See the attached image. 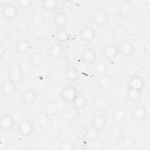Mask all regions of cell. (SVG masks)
Returning a JSON list of instances; mask_svg holds the SVG:
<instances>
[{
	"label": "cell",
	"mask_w": 150,
	"mask_h": 150,
	"mask_svg": "<svg viewBox=\"0 0 150 150\" xmlns=\"http://www.w3.org/2000/svg\"><path fill=\"white\" fill-rule=\"evenodd\" d=\"M132 118L136 121H141L145 120L148 116V111L146 108L141 104L134 106L131 112Z\"/></svg>",
	"instance_id": "52a82bcc"
},
{
	"label": "cell",
	"mask_w": 150,
	"mask_h": 150,
	"mask_svg": "<svg viewBox=\"0 0 150 150\" xmlns=\"http://www.w3.org/2000/svg\"><path fill=\"white\" fill-rule=\"evenodd\" d=\"M109 20L108 15L104 11H98L96 12L92 17L93 23L98 27L105 25Z\"/></svg>",
	"instance_id": "e0dca14e"
},
{
	"label": "cell",
	"mask_w": 150,
	"mask_h": 150,
	"mask_svg": "<svg viewBox=\"0 0 150 150\" xmlns=\"http://www.w3.org/2000/svg\"><path fill=\"white\" fill-rule=\"evenodd\" d=\"M125 33V30L122 27L117 26L111 31V37L114 40L121 42L124 40Z\"/></svg>",
	"instance_id": "f1b7e54d"
},
{
	"label": "cell",
	"mask_w": 150,
	"mask_h": 150,
	"mask_svg": "<svg viewBox=\"0 0 150 150\" xmlns=\"http://www.w3.org/2000/svg\"><path fill=\"white\" fill-rule=\"evenodd\" d=\"M33 5L32 0H18L16 1V6L21 10H28L30 9Z\"/></svg>",
	"instance_id": "d6a6232c"
},
{
	"label": "cell",
	"mask_w": 150,
	"mask_h": 150,
	"mask_svg": "<svg viewBox=\"0 0 150 150\" xmlns=\"http://www.w3.org/2000/svg\"><path fill=\"white\" fill-rule=\"evenodd\" d=\"M109 131L110 136H111L114 138H118L122 135V127H120L117 124L112 127Z\"/></svg>",
	"instance_id": "e575fe53"
},
{
	"label": "cell",
	"mask_w": 150,
	"mask_h": 150,
	"mask_svg": "<svg viewBox=\"0 0 150 150\" xmlns=\"http://www.w3.org/2000/svg\"><path fill=\"white\" fill-rule=\"evenodd\" d=\"M127 115V111L125 108L122 107H118L113 110L111 114V118L115 122L120 124L125 121Z\"/></svg>",
	"instance_id": "ffe728a7"
},
{
	"label": "cell",
	"mask_w": 150,
	"mask_h": 150,
	"mask_svg": "<svg viewBox=\"0 0 150 150\" xmlns=\"http://www.w3.org/2000/svg\"><path fill=\"white\" fill-rule=\"evenodd\" d=\"M107 125V119L102 115H96L91 120V128L96 132L103 130Z\"/></svg>",
	"instance_id": "8992f818"
},
{
	"label": "cell",
	"mask_w": 150,
	"mask_h": 150,
	"mask_svg": "<svg viewBox=\"0 0 150 150\" xmlns=\"http://www.w3.org/2000/svg\"><path fill=\"white\" fill-rule=\"evenodd\" d=\"M142 90L128 88L127 92V99L131 102H136L142 97Z\"/></svg>",
	"instance_id": "4dcf8cb0"
},
{
	"label": "cell",
	"mask_w": 150,
	"mask_h": 150,
	"mask_svg": "<svg viewBox=\"0 0 150 150\" xmlns=\"http://www.w3.org/2000/svg\"><path fill=\"white\" fill-rule=\"evenodd\" d=\"M97 52L93 48H87L83 50L81 54V60L86 64H93L97 60Z\"/></svg>",
	"instance_id": "ba28073f"
},
{
	"label": "cell",
	"mask_w": 150,
	"mask_h": 150,
	"mask_svg": "<svg viewBox=\"0 0 150 150\" xmlns=\"http://www.w3.org/2000/svg\"><path fill=\"white\" fill-rule=\"evenodd\" d=\"M96 32L95 29L90 26L82 27L79 32V38L82 42L86 43L91 42L95 38Z\"/></svg>",
	"instance_id": "5b68a950"
},
{
	"label": "cell",
	"mask_w": 150,
	"mask_h": 150,
	"mask_svg": "<svg viewBox=\"0 0 150 150\" xmlns=\"http://www.w3.org/2000/svg\"><path fill=\"white\" fill-rule=\"evenodd\" d=\"M72 104L75 110H81L86 107L87 100L84 95L83 94L78 93Z\"/></svg>",
	"instance_id": "83f0119b"
},
{
	"label": "cell",
	"mask_w": 150,
	"mask_h": 150,
	"mask_svg": "<svg viewBox=\"0 0 150 150\" xmlns=\"http://www.w3.org/2000/svg\"><path fill=\"white\" fill-rule=\"evenodd\" d=\"M15 48L16 51L19 54H25L30 49V42L23 38L19 39L15 43Z\"/></svg>",
	"instance_id": "d6986e66"
},
{
	"label": "cell",
	"mask_w": 150,
	"mask_h": 150,
	"mask_svg": "<svg viewBox=\"0 0 150 150\" xmlns=\"http://www.w3.org/2000/svg\"><path fill=\"white\" fill-rule=\"evenodd\" d=\"M78 92L76 87L66 86L62 88L60 92V97L64 103L72 104Z\"/></svg>",
	"instance_id": "277c9868"
},
{
	"label": "cell",
	"mask_w": 150,
	"mask_h": 150,
	"mask_svg": "<svg viewBox=\"0 0 150 150\" xmlns=\"http://www.w3.org/2000/svg\"><path fill=\"white\" fill-rule=\"evenodd\" d=\"M144 50L145 52H146V53H149V50H150V43H149V40H146L144 45Z\"/></svg>",
	"instance_id": "74e56055"
},
{
	"label": "cell",
	"mask_w": 150,
	"mask_h": 150,
	"mask_svg": "<svg viewBox=\"0 0 150 150\" xmlns=\"http://www.w3.org/2000/svg\"><path fill=\"white\" fill-rule=\"evenodd\" d=\"M28 62L30 64L35 68L40 67L45 62L43 55L39 52H34L30 53L28 57Z\"/></svg>",
	"instance_id": "2e32d148"
},
{
	"label": "cell",
	"mask_w": 150,
	"mask_h": 150,
	"mask_svg": "<svg viewBox=\"0 0 150 150\" xmlns=\"http://www.w3.org/2000/svg\"><path fill=\"white\" fill-rule=\"evenodd\" d=\"M145 85V81L142 76L135 74L132 76L128 81V88L142 90Z\"/></svg>",
	"instance_id": "5bb4252c"
},
{
	"label": "cell",
	"mask_w": 150,
	"mask_h": 150,
	"mask_svg": "<svg viewBox=\"0 0 150 150\" xmlns=\"http://www.w3.org/2000/svg\"><path fill=\"white\" fill-rule=\"evenodd\" d=\"M55 38L59 43H64L69 41L70 36L64 28H57L55 32Z\"/></svg>",
	"instance_id": "f546056e"
},
{
	"label": "cell",
	"mask_w": 150,
	"mask_h": 150,
	"mask_svg": "<svg viewBox=\"0 0 150 150\" xmlns=\"http://www.w3.org/2000/svg\"><path fill=\"white\" fill-rule=\"evenodd\" d=\"M59 112V107L56 102L50 101L45 104L43 108V112L47 117H52Z\"/></svg>",
	"instance_id": "ac0fdd59"
},
{
	"label": "cell",
	"mask_w": 150,
	"mask_h": 150,
	"mask_svg": "<svg viewBox=\"0 0 150 150\" xmlns=\"http://www.w3.org/2000/svg\"><path fill=\"white\" fill-rule=\"evenodd\" d=\"M40 6L44 11L52 12L57 9L59 2L56 0H43L41 1Z\"/></svg>",
	"instance_id": "484cf974"
},
{
	"label": "cell",
	"mask_w": 150,
	"mask_h": 150,
	"mask_svg": "<svg viewBox=\"0 0 150 150\" xmlns=\"http://www.w3.org/2000/svg\"><path fill=\"white\" fill-rule=\"evenodd\" d=\"M104 57L107 60H113L119 54L118 47L112 43H110L106 45L103 51Z\"/></svg>",
	"instance_id": "9a60e30c"
},
{
	"label": "cell",
	"mask_w": 150,
	"mask_h": 150,
	"mask_svg": "<svg viewBox=\"0 0 150 150\" xmlns=\"http://www.w3.org/2000/svg\"><path fill=\"white\" fill-rule=\"evenodd\" d=\"M69 19L67 15L62 12H59L54 14L52 19V24L56 28H64L67 24Z\"/></svg>",
	"instance_id": "4fadbf2b"
},
{
	"label": "cell",
	"mask_w": 150,
	"mask_h": 150,
	"mask_svg": "<svg viewBox=\"0 0 150 150\" xmlns=\"http://www.w3.org/2000/svg\"><path fill=\"white\" fill-rule=\"evenodd\" d=\"M18 134L23 138L30 137L35 131V125L30 120L21 121L17 125Z\"/></svg>",
	"instance_id": "7a4b0ae2"
},
{
	"label": "cell",
	"mask_w": 150,
	"mask_h": 150,
	"mask_svg": "<svg viewBox=\"0 0 150 150\" xmlns=\"http://www.w3.org/2000/svg\"><path fill=\"white\" fill-rule=\"evenodd\" d=\"M59 149L62 150H73L74 145L69 141H63L59 145Z\"/></svg>",
	"instance_id": "d590c367"
},
{
	"label": "cell",
	"mask_w": 150,
	"mask_h": 150,
	"mask_svg": "<svg viewBox=\"0 0 150 150\" xmlns=\"http://www.w3.org/2000/svg\"><path fill=\"white\" fill-rule=\"evenodd\" d=\"M46 21L45 15L41 11H36L33 12L29 18L30 23L36 26L43 25Z\"/></svg>",
	"instance_id": "44dd1931"
},
{
	"label": "cell",
	"mask_w": 150,
	"mask_h": 150,
	"mask_svg": "<svg viewBox=\"0 0 150 150\" xmlns=\"http://www.w3.org/2000/svg\"><path fill=\"white\" fill-rule=\"evenodd\" d=\"M64 77L66 80L70 82H74L78 80L79 77V70L74 67L70 66L66 68L64 71Z\"/></svg>",
	"instance_id": "603a6c76"
},
{
	"label": "cell",
	"mask_w": 150,
	"mask_h": 150,
	"mask_svg": "<svg viewBox=\"0 0 150 150\" xmlns=\"http://www.w3.org/2000/svg\"><path fill=\"white\" fill-rule=\"evenodd\" d=\"M16 86L8 79L4 80L1 85L0 91L1 94L5 97L12 96L16 91Z\"/></svg>",
	"instance_id": "9c48e42d"
},
{
	"label": "cell",
	"mask_w": 150,
	"mask_h": 150,
	"mask_svg": "<svg viewBox=\"0 0 150 150\" xmlns=\"http://www.w3.org/2000/svg\"><path fill=\"white\" fill-rule=\"evenodd\" d=\"M19 8L13 3L8 2L5 4L2 9V16L3 18L8 21L15 19L18 15Z\"/></svg>",
	"instance_id": "3957f363"
},
{
	"label": "cell",
	"mask_w": 150,
	"mask_h": 150,
	"mask_svg": "<svg viewBox=\"0 0 150 150\" xmlns=\"http://www.w3.org/2000/svg\"><path fill=\"white\" fill-rule=\"evenodd\" d=\"M49 54L53 58H59L63 54V49L59 43L53 44L48 50Z\"/></svg>",
	"instance_id": "1f68e13d"
},
{
	"label": "cell",
	"mask_w": 150,
	"mask_h": 150,
	"mask_svg": "<svg viewBox=\"0 0 150 150\" xmlns=\"http://www.w3.org/2000/svg\"><path fill=\"white\" fill-rule=\"evenodd\" d=\"M133 9V6L131 1L128 0H124L120 2L118 5V12L123 16H127L129 15Z\"/></svg>",
	"instance_id": "d4e9b609"
},
{
	"label": "cell",
	"mask_w": 150,
	"mask_h": 150,
	"mask_svg": "<svg viewBox=\"0 0 150 150\" xmlns=\"http://www.w3.org/2000/svg\"><path fill=\"white\" fill-rule=\"evenodd\" d=\"M29 22L26 19H22L17 24V29L18 30L22 33H25L28 31L30 27Z\"/></svg>",
	"instance_id": "836d02e7"
},
{
	"label": "cell",
	"mask_w": 150,
	"mask_h": 150,
	"mask_svg": "<svg viewBox=\"0 0 150 150\" xmlns=\"http://www.w3.org/2000/svg\"><path fill=\"white\" fill-rule=\"evenodd\" d=\"M93 71L94 73L99 76L104 75L107 70L108 65L107 63L103 60H97L93 63Z\"/></svg>",
	"instance_id": "4316f807"
},
{
	"label": "cell",
	"mask_w": 150,
	"mask_h": 150,
	"mask_svg": "<svg viewBox=\"0 0 150 150\" xmlns=\"http://www.w3.org/2000/svg\"><path fill=\"white\" fill-rule=\"evenodd\" d=\"M120 144L122 148L125 149H131L135 146L136 139L132 135H125L121 138Z\"/></svg>",
	"instance_id": "cb8c5ba5"
},
{
	"label": "cell",
	"mask_w": 150,
	"mask_h": 150,
	"mask_svg": "<svg viewBox=\"0 0 150 150\" xmlns=\"http://www.w3.org/2000/svg\"><path fill=\"white\" fill-rule=\"evenodd\" d=\"M37 98L36 92L32 88H26L21 94V99L26 105H32Z\"/></svg>",
	"instance_id": "8fae6325"
},
{
	"label": "cell",
	"mask_w": 150,
	"mask_h": 150,
	"mask_svg": "<svg viewBox=\"0 0 150 150\" xmlns=\"http://www.w3.org/2000/svg\"><path fill=\"white\" fill-rule=\"evenodd\" d=\"M7 74L8 79L15 85L20 84L23 79L22 67L17 63H13L10 64L8 69Z\"/></svg>",
	"instance_id": "6da1fadb"
},
{
	"label": "cell",
	"mask_w": 150,
	"mask_h": 150,
	"mask_svg": "<svg viewBox=\"0 0 150 150\" xmlns=\"http://www.w3.org/2000/svg\"><path fill=\"white\" fill-rule=\"evenodd\" d=\"M15 125V120L13 117L8 114H4L1 115L0 119L1 129L5 132L11 130Z\"/></svg>",
	"instance_id": "7c38bea8"
},
{
	"label": "cell",
	"mask_w": 150,
	"mask_h": 150,
	"mask_svg": "<svg viewBox=\"0 0 150 150\" xmlns=\"http://www.w3.org/2000/svg\"><path fill=\"white\" fill-rule=\"evenodd\" d=\"M118 53L120 55L124 57H128L132 54L135 47L134 44L129 40H124L118 47Z\"/></svg>",
	"instance_id": "30bf717a"
},
{
	"label": "cell",
	"mask_w": 150,
	"mask_h": 150,
	"mask_svg": "<svg viewBox=\"0 0 150 150\" xmlns=\"http://www.w3.org/2000/svg\"><path fill=\"white\" fill-rule=\"evenodd\" d=\"M8 141L5 138H1L0 142V149H5L8 147Z\"/></svg>",
	"instance_id": "8d00e7d4"
},
{
	"label": "cell",
	"mask_w": 150,
	"mask_h": 150,
	"mask_svg": "<svg viewBox=\"0 0 150 150\" xmlns=\"http://www.w3.org/2000/svg\"><path fill=\"white\" fill-rule=\"evenodd\" d=\"M113 80L108 75H103L100 76L97 80V84L98 87L104 91L109 90L112 86Z\"/></svg>",
	"instance_id": "7402d4cb"
}]
</instances>
